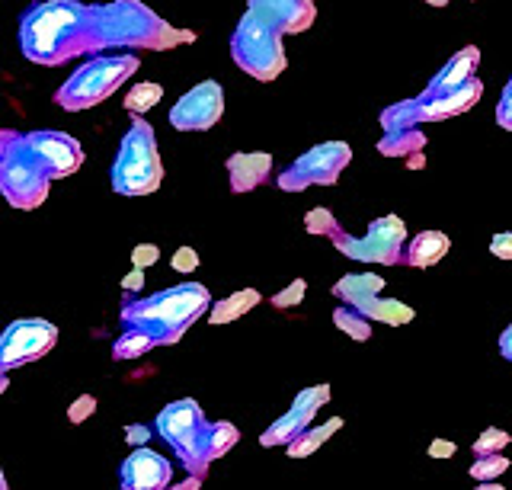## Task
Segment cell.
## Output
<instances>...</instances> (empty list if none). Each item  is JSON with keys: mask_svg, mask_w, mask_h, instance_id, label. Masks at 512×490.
Listing matches in <instances>:
<instances>
[{"mask_svg": "<svg viewBox=\"0 0 512 490\" xmlns=\"http://www.w3.org/2000/svg\"><path fill=\"white\" fill-rule=\"evenodd\" d=\"M477 65H480V49H477V45H464L461 52H455L436 71V77L426 84L423 93H426V97H436V93H448V90H455L461 84H468L471 77L477 74Z\"/></svg>", "mask_w": 512, "mask_h": 490, "instance_id": "ac0fdd59", "label": "cell"}, {"mask_svg": "<svg viewBox=\"0 0 512 490\" xmlns=\"http://www.w3.org/2000/svg\"><path fill=\"white\" fill-rule=\"evenodd\" d=\"M26 141H29V148L42 157V164L52 170L55 180L71 177V173H77L80 164H84L80 141L64 132H26Z\"/></svg>", "mask_w": 512, "mask_h": 490, "instance_id": "5bb4252c", "label": "cell"}, {"mask_svg": "<svg viewBox=\"0 0 512 490\" xmlns=\"http://www.w3.org/2000/svg\"><path fill=\"white\" fill-rule=\"evenodd\" d=\"M154 430H157V426H154ZM154 430H151V426H144V423H128L125 426V442H128V446H144V442L154 436Z\"/></svg>", "mask_w": 512, "mask_h": 490, "instance_id": "74e56055", "label": "cell"}, {"mask_svg": "<svg viewBox=\"0 0 512 490\" xmlns=\"http://www.w3.org/2000/svg\"><path fill=\"white\" fill-rule=\"evenodd\" d=\"M330 401V385H311L295 394L292 401V410L282 414L276 423L269 426V430L260 436V442L266 449H276V446H288V442H295L304 430L311 426V420L317 417V410Z\"/></svg>", "mask_w": 512, "mask_h": 490, "instance_id": "4fadbf2b", "label": "cell"}, {"mask_svg": "<svg viewBox=\"0 0 512 490\" xmlns=\"http://www.w3.org/2000/svg\"><path fill=\"white\" fill-rule=\"evenodd\" d=\"M228 183L231 193H250V189L263 186L272 173V154L266 151H237L228 157Z\"/></svg>", "mask_w": 512, "mask_h": 490, "instance_id": "e0dca14e", "label": "cell"}, {"mask_svg": "<svg viewBox=\"0 0 512 490\" xmlns=\"http://www.w3.org/2000/svg\"><path fill=\"white\" fill-rule=\"evenodd\" d=\"M208 423L212 420H205L196 398H180L167 404L154 420L157 436L170 442L180 465L189 474H196V478H205L208 465H212V455H208Z\"/></svg>", "mask_w": 512, "mask_h": 490, "instance_id": "52a82bcc", "label": "cell"}, {"mask_svg": "<svg viewBox=\"0 0 512 490\" xmlns=\"http://www.w3.org/2000/svg\"><path fill=\"white\" fill-rule=\"evenodd\" d=\"M349 161L352 148L346 141H324V145L304 151L292 167H285L276 183L282 193H301L308 186H333L340 180V173L349 167Z\"/></svg>", "mask_w": 512, "mask_h": 490, "instance_id": "30bf717a", "label": "cell"}, {"mask_svg": "<svg viewBox=\"0 0 512 490\" xmlns=\"http://www.w3.org/2000/svg\"><path fill=\"white\" fill-rule=\"evenodd\" d=\"M135 71H138L135 55H96L58 87L55 103L61 109H68V113H80V109H90L112 97Z\"/></svg>", "mask_w": 512, "mask_h": 490, "instance_id": "ba28073f", "label": "cell"}, {"mask_svg": "<svg viewBox=\"0 0 512 490\" xmlns=\"http://www.w3.org/2000/svg\"><path fill=\"white\" fill-rule=\"evenodd\" d=\"M237 442H240V430L234 423H228V420L208 423V455H212V462H215V458H221L231 446H237Z\"/></svg>", "mask_w": 512, "mask_h": 490, "instance_id": "83f0119b", "label": "cell"}, {"mask_svg": "<svg viewBox=\"0 0 512 490\" xmlns=\"http://www.w3.org/2000/svg\"><path fill=\"white\" fill-rule=\"evenodd\" d=\"M154 337L151 334H144V330H138V327H125V334L112 343V359H119V362H125V359H141L144 353H151L154 350Z\"/></svg>", "mask_w": 512, "mask_h": 490, "instance_id": "d4e9b609", "label": "cell"}, {"mask_svg": "<svg viewBox=\"0 0 512 490\" xmlns=\"http://www.w3.org/2000/svg\"><path fill=\"white\" fill-rule=\"evenodd\" d=\"M336 225V218H333V212L330 209H324V205H320V209H311L308 215H304V228H308L311 234H330V228Z\"/></svg>", "mask_w": 512, "mask_h": 490, "instance_id": "1f68e13d", "label": "cell"}, {"mask_svg": "<svg viewBox=\"0 0 512 490\" xmlns=\"http://www.w3.org/2000/svg\"><path fill=\"white\" fill-rule=\"evenodd\" d=\"M141 286H144V270H141V266H135V270L122 279V289L125 292H141Z\"/></svg>", "mask_w": 512, "mask_h": 490, "instance_id": "f35d334b", "label": "cell"}, {"mask_svg": "<svg viewBox=\"0 0 512 490\" xmlns=\"http://www.w3.org/2000/svg\"><path fill=\"white\" fill-rule=\"evenodd\" d=\"M333 324L340 327L346 337L359 340V343H365L368 337H372V321H368L362 311H356L352 305H346V302H343V308H336V311H333Z\"/></svg>", "mask_w": 512, "mask_h": 490, "instance_id": "484cf974", "label": "cell"}, {"mask_svg": "<svg viewBox=\"0 0 512 490\" xmlns=\"http://www.w3.org/2000/svg\"><path fill=\"white\" fill-rule=\"evenodd\" d=\"M173 270L176 273H196L199 270V254L192 247H176V254H173Z\"/></svg>", "mask_w": 512, "mask_h": 490, "instance_id": "d6a6232c", "label": "cell"}, {"mask_svg": "<svg viewBox=\"0 0 512 490\" xmlns=\"http://www.w3.org/2000/svg\"><path fill=\"white\" fill-rule=\"evenodd\" d=\"M426 4H429V7H445L448 0H426Z\"/></svg>", "mask_w": 512, "mask_h": 490, "instance_id": "ee69618b", "label": "cell"}, {"mask_svg": "<svg viewBox=\"0 0 512 490\" xmlns=\"http://www.w3.org/2000/svg\"><path fill=\"white\" fill-rule=\"evenodd\" d=\"M506 468H509V458L503 452H487V455H477V462L471 465V478L496 481L500 474H506Z\"/></svg>", "mask_w": 512, "mask_h": 490, "instance_id": "f1b7e54d", "label": "cell"}, {"mask_svg": "<svg viewBox=\"0 0 512 490\" xmlns=\"http://www.w3.org/2000/svg\"><path fill=\"white\" fill-rule=\"evenodd\" d=\"M340 430H343V417H333V420L320 423V426H308V430H304L295 442H288L285 449L292 458H308L311 452H317L333 433H340Z\"/></svg>", "mask_w": 512, "mask_h": 490, "instance_id": "cb8c5ba5", "label": "cell"}, {"mask_svg": "<svg viewBox=\"0 0 512 490\" xmlns=\"http://www.w3.org/2000/svg\"><path fill=\"white\" fill-rule=\"evenodd\" d=\"M490 254L496 260H512V231H500L490 237Z\"/></svg>", "mask_w": 512, "mask_h": 490, "instance_id": "8d00e7d4", "label": "cell"}, {"mask_svg": "<svg viewBox=\"0 0 512 490\" xmlns=\"http://www.w3.org/2000/svg\"><path fill=\"white\" fill-rule=\"evenodd\" d=\"M496 122H500V129L512 132V77H509V84L503 87L500 103H496Z\"/></svg>", "mask_w": 512, "mask_h": 490, "instance_id": "836d02e7", "label": "cell"}, {"mask_svg": "<svg viewBox=\"0 0 512 490\" xmlns=\"http://www.w3.org/2000/svg\"><path fill=\"white\" fill-rule=\"evenodd\" d=\"M160 97H164V87L160 84H135L132 90L125 93V113H132V116H144L148 109H154L160 103Z\"/></svg>", "mask_w": 512, "mask_h": 490, "instance_id": "4316f807", "label": "cell"}, {"mask_svg": "<svg viewBox=\"0 0 512 490\" xmlns=\"http://www.w3.org/2000/svg\"><path fill=\"white\" fill-rule=\"evenodd\" d=\"M429 455L432 458H452L455 455V442H448V439H436L429 446Z\"/></svg>", "mask_w": 512, "mask_h": 490, "instance_id": "ab89813d", "label": "cell"}, {"mask_svg": "<svg viewBox=\"0 0 512 490\" xmlns=\"http://www.w3.org/2000/svg\"><path fill=\"white\" fill-rule=\"evenodd\" d=\"M96 20V42L100 52L109 49H151L170 52L176 45L196 42L192 29L170 26L164 17H157L141 0H112V4H93Z\"/></svg>", "mask_w": 512, "mask_h": 490, "instance_id": "7a4b0ae2", "label": "cell"}, {"mask_svg": "<svg viewBox=\"0 0 512 490\" xmlns=\"http://www.w3.org/2000/svg\"><path fill=\"white\" fill-rule=\"evenodd\" d=\"M509 439H512V436H509L506 430H500V426H487V430L474 439V455L503 452V449L509 446Z\"/></svg>", "mask_w": 512, "mask_h": 490, "instance_id": "f546056e", "label": "cell"}, {"mask_svg": "<svg viewBox=\"0 0 512 490\" xmlns=\"http://www.w3.org/2000/svg\"><path fill=\"white\" fill-rule=\"evenodd\" d=\"M304 292H308V282H304V279H295L288 289H282L279 295H272V308H279V311H285V308H298V305L304 302Z\"/></svg>", "mask_w": 512, "mask_h": 490, "instance_id": "4dcf8cb0", "label": "cell"}, {"mask_svg": "<svg viewBox=\"0 0 512 490\" xmlns=\"http://www.w3.org/2000/svg\"><path fill=\"white\" fill-rule=\"evenodd\" d=\"M330 241L340 250L343 257L359 260V263H381V266H397L404 257V244H407V225L397 215H384L375 218L362 237H352L343 231V225L336 221L330 228Z\"/></svg>", "mask_w": 512, "mask_h": 490, "instance_id": "9c48e42d", "label": "cell"}, {"mask_svg": "<svg viewBox=\"0 0 512 490\" xmlns=\"http://www.w3.org/2000/svg\"><path fill=\"white\" fill-rule=\"evenodd\" d=\"M448 247H452L448 234H442V231H420V234H413L410 241L404 244V257H400V263L413 266V270H429V266H436L448 254Z\"/></svg>", "mask_w": 512, "mask_h": 490, "instance_id": "d6986e66", "label": "cell"}, {"mask_svg": "<svg viewBox=\"0 0 512 490\" xmlns=\"http://www.w3.org/2000/svg\"><path fill=\"white\" fill-rule=\"evenodd\" d=\"M58 343V327L45 318H23L13 321L4 330V340H0V372H13L16 366H26V362H36L48 356Z\"/></svg>", "mask_w": 512, "mask_h": 490, "instance_id": "8fae6325", "label": "cell"}, {"mask_svg": "<svg viewBox=\"0 0 512 490\" xmlns=\"http://www.w3.org/2000/svg\"><path fill=\"white\" fill-rule=\"evenodd\" d=\"M250 10H260L263 17L276 23L285 36H295L311 29L317 20V7L314 0H247Z\"/></svg>", "mask_w": 512, "mask_h": 490, "instance_id": "2e32d148", "label": "cell"}, {"mask_svg": "<svg viewBox=\"0 0 512 490\" xmlns=\"http://www.w3.org/2000/svg\"><path fill=\"white\" fill-rule=\"evenodd\" d=\"M52 170L29 148L26 135L4 129L0 132V193L13 209H39L52 189Z\"/></svg>", "mask_w": 512, "mask_h": 490, "instance_id": "277c9868", "label": "cell"}, {"mask_svg": "<svg viewBox=\"0 0 512 490\" xmlns=\"http://www.w3.org/2000/svg\"><path fill=\"white\" fill-rule=\"evenodd\" d=\"M202 481H205V478H196V474H189V478H186V481H183L180 487H176V490H196V487H199Z\"/></svg>", "mask_w": 512, "mask_h": 490, "instance_id": "7bdbcfd3", "label": "cell"}, {"mask_svg": "<svg viewBox=\"0 0 512 490\" xmlns=\"http://www.w3.org/2000/svg\"><path fill=\"white\" fill-rule=\"evenodd\" d=\"M356 311H362L368 321H378V324H388V327H400V324H410L416 318V311L410 305H404L400 298H381V295H372L365 298V302L352 305Z\"/></svg>", "mask_w": 512, "mask_h": 490, "instance_id": "ffe728a7", "label": "cell"}, {"mask_svg": "<svg viewBox=\"0 0 512 490\" xmlns=\"http://www.w3.org/2000/svg\"><path fill=\"white\" fill-rule=\"evenodd\" d=\"M500 353H503L506 362H512V324L500 334Z\"/></svg>", "mask_w": 512, "mask_h": 490, "instance_id": "60d3db41", "label": "cell"}, {"mask_svg": "<svg viewBox=\"0 0 512 490\" xmlns=\"http://www.w3.org/2000/svg\"><path fill=\"white\" fill-rule=\"evenodd\" d=\"M224 116V90L218 81H202L186 90L170 109V125L176 132H208Z\"/></svg>", "mask_w": 512, "mask_h": 490, "instance_id": "7c38bea8", "label": "cell"}, {"mask_svg": "<svg viewBox=\"0 0 512 490\" xmlns=\"http://www.w3.org/2000/svg\"><path fill=\"white\" fill-rule=\"evenodd\" d=\"M282 29L263 17L260 10H250L240 17L234 36H231V58L240 71H247L256 81H276L288 68L285 45H282Z\"/></svg>", "mask_w": 512, "mask_h": 490, "instance_id": "8992f818", "label": "cell"}, {"mask_svg": "<svg viewBox=\"0 0 512 490\" xmlns=\"http://www.w3.org/2000/svg\"><path fill=\"white\" fill-rule=\"evenodd\" d=\"M119 481L125 490H164L173 481V465L154 449L138 446L119 468Z\"/></svg>", "mask_w": 512, "mask_h": 490, "instance_id": "9a60e30c", "label": "cell"}, {"mask_svg": "<svg viewBox=\"0 0 512 490\" xmlns=\"http://www.w3.org/2000/svg\"><path fill=\"white\" fill-rule=\"evenodd\" d=\"M157 260H160L157 244H135V250H132V263H135V266H141V270H148V266H154Z\"/></svg>", "mask_w": 512, "mask_h": 490, "instance_id": "d590c367", "label": "cell"}, {"mask_svg": "<svg viewBox=\"0 0 512 490\" xmlns=\"http://www.w3.org/2000/svg\"><path fill=\"white\" fill-rule=\"evenodd\" d=\"M381 292H384V279L378 273H349L340 282H333V295L346 305H359L365 298Z\"/></svg>", "mask_w": 512, "mask_h": 490, "instance_id": "44dd1931", "label": "cell"}, {"mask_svg": "<svg viewBox=\"0 0 512 490\" xmlns=\"http://www.w3.org/2000/svg\"><path fill=\"white\" fill-rule=\"evenodd\" d=\"M423 164H426L423 151H420V154H410V157H407V167H410V170H423Z\"/></svg>", "mask_w": 512, "mask_h": 490, "instance_id": "b9f144b4", "label": "cell"}, {"mask_svg": "<svg viewBox=\"0 0 512 490\" xmlns=\"http://www.w3.org/2000/svg\"><path fill=\"white\" fill-rule=\"evenodd\" d=\"M93 410H96V398H93V394H80V398L68 410V420L71 423H84L93 414Z\"/></svg>", "mask_w": 512, "mask_h": 490, "instance_id": "e575fe53", "label": "cell"}, {"mask_svg": "<svg viewBox=\"0 0 512 490\" xmlns=\"http://www.w3.org/2000/svg\"><path fill=\"white\" fill-rule=\"evenodd\" d=\"M426 148V135L416 129H400V132H384L378 141V154L384 157H410V154H420Z\"/></svg>", "mask_w": 512, "mask_h": 490, "instance_id": "603a6c76", "label": "cell"}, {"mask_svg": "<svg viewBox=\"0 0 512 490\" xmlns=\"http://www.w3.org/2000/svg\"><path fill=\"white\" fill-rule=\"evenodd\" d=\"M20 52L32 65L58 68L77 55L100 52L93 4L84 0H39L20 17Z\"/></svg>", "mask_w": 512, "mask_h": 490, "instance_id": "6da1fadb", "label": "cell"}, {"mask_svg": "<svg viewBox=\"0 0 512 490\" xmlns=\"http://www.w3.org/2000/svg\"><path fill=\"white\" fill-rule=\"evenodd\" d=\"M205 308H212V295L202 282H180L151 298H132L122 305V327H138L151 334L157 346H173L196 324Z\"/></svg>", "mask_w": 512, "mask_h": 490, "instance_id": "3957f363", "label": "cell"}, {"mask_svg": "<svg viewBox=\"0 0 512 490\" xmlns=\"http://www.w3.org/2000/svg\"><path fill=\"white\" fill-rule=\"evenodd\" d=\"M260 302H263V295L256 289H240V292L221 298V302H215L212 308H208V321H212V324H231L237 318H244V314L250 308H256Z\"/></svg>", "mask_w": 512, "mask_h": 490, "instance_id": "7402d4cb", "label": "cell"}, {"mask_svg": "<svg viewBox=\"0 0 512 490\" xmlns=\"http://www.w3.org/2000/svg\"><path fill=\"white\" fill-rule=\"evenodd\" d=\"M109 180L119 196H151L164 183L157 135L154 125L144 116H135L132 125H128V135L122 138V148L116 154Z\"/></svg>", "mask_w": 512, "mask_h": 490, "instance_id": "5b68a950", "label": "cell"}]
</instances>
